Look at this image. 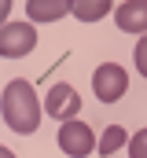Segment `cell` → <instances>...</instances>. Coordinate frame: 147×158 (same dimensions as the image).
I'll list each match as a JSON object with an SVG mask.
<instances>
[{"instance_id": "30bf717a", "label": "cell", "mask_w": 147, "mask_h": 158, "mask_svg": "<svg viewBox=\"0 0 147 158\" xmlns=\"http://www.w3.org/2000/svg\"><path fill=\"white\" fill-rule=\"evenodd\" d=\"M125 147H129V158H147V129L132 132V140H129Z\"/></svg>"}, {"instance_id": "ba28073f", "label": "cell", "mask_w": 147, "mask_h": 158, "mask_svg": "<svg viewBox=\"0 0 147 158\" xmlns=\"http://www.w3.org/2000/svg\"><path fill=\"white\" fill-rule=\"evenodd\" d=\"M110 0H70V11L77 22H99V19H107L110 15Z\"/></svg>"}, {"instance_id": "5b68a950", "label": "cell", "mask_w": 147, "mask_h": 158, "mask_svg": "<svg viewBox=\"0 0 147 158\" xmlns=\"http://www.w3.org/2000/svg\"><path fill=\"white\" fill-rule=\"evenodd\" d=\"M77 110H81V96H77L74 85H52L48 88V96H44V114L48 118L70 121V118H77Z\"/></svg>"}, {"instance_id": "7a4b0ae2", "label": "cell", "mask_w": 147, "mask_h": 158, "mask_svg": "<svg viewBox=\"0 0 147 158\" xmlns=\"http://www.w3.org/2000/svg\"><path fill=\"white\" fill-rule=\"evenodd\" d=\"M55 140H59V151H63V155H70V158H85V155H92V151L99 147L96 132H92L85 121H77V118L63 121Z\"/></svg>"}, {"instance_id": "9c48e42d", "label": "cell", "mask_w": 147, "mask_h": 158, "mask_svg": "<svg viewBox=\"0 0 147 158\" xmlns=\"http://www.w3.org/2000/svg\"><path fill=\"white\" fill-rule=\"evenodd\" d=\"M125 143H129V132H125L121 125H107L103 136H99V147H96V151L107 158V155H114V151H121Z\"/></svg>"}, {"instance_id": "4fadbf2b", "label": "cell", "mask_w": 147, "mask_h": 158, "mask_svg": "<svg viewBox=\"0 0 147 158\" xmlns=\"http://www.w3.org/2000/svg\"><path fill=\"white\" fill-rule=\"evenodd\" d=\"M0 158H15V155H11V151H7V147H4V143H0Z\"/></svg>"}, {"instance_id": "52a82bcc", "label": "cell", "mask_w": 147, "mask_h": 158, "mask_svg": "<svg viewBox=\"0 0 147 158\" xmlns=\"http://www.w3.org/2000/svg\"><path fill=\"white\" fill-rule=\"evenodd\" d=\"M26 15L30 22H59L70 15V0H26Z\"/></svg>"}, {"instance_id": "3957f363", "label": "cell", "mask_w": 147, "mask_h": 158, "mask_svg": "<svg viewBox=\"0 0 147 158\" xmlns=\"http://www.w3.org/2000/svg\"><path fill=\"white\" fill-rule=\"evenodd\" d=\"M37 48L33 22H4L0 26V55L4 59H22Z\"/></svg>"}, {"instance_id": "277c9868", "label": "cell", "mask_w": 147, "mask_h": 158, "mask_svg": "<svg viewBox=\"0 0 147 158\" xmlns=\"http://www.w3.org/2000/svg\"><path fill=\"white\" fill-rule=\"evenodd\" d=\"M125 88H129V74H125V66H118V63H103V66H96V74H92V92H96L99 103H118V99L125 96Z\"/></svg>"}, {"instance_id": "6da1fadb", "label": "cell", "mask_w": 147, "mask_h": 158, "mask_svg": "<svg viewBox=\"0 0 147 158\" xmlns=\"http://www.w3.org/2000/svg\"><path fill=\"white\" fill-rule=\"evenodd\" d=\"M0 110H4L7 129L19 132V136H30V132L40 129V99H37L33 85H30L26 77H15L7 88H4Z\"/></svg>"}, {"instance_id": "7c38bea8", "label": "cell", "mask_w": 147, "mask_h": 158, "mask_svg": "<svg viewBox=\"0 0 147 158\" xmlns=\"http://www.w3.org/2000/svg\"><path fill=\"white\" fill-rule=\"evenodd\" d=\"M7 15H11V0H0V26L7 22Z\"/></svg>"}, {"instance_id": "8992f818", "label": "cell", "mask_w": 147, "mask_h": 158, "mask_svg": "<svg viewBox=\"0 0 147 158\" xmlns=\"http://www.w3.org/2000/svg\"><path fill=\"white\" fill-rule=\"evenodd\" d=\"M114 22L121 33H147V0H125L114 11Z\"/></svg>"}, {"instance_id": "8fae6325", "label": "cell", "mask_w": 147, "mask_h": 158, "mask_svg": "<svg viewBox=\"0 0 147 158\" xmlns=\"http://www.w3.org/2000/svg\"><path fill=\"white\" fill-rule=\"evenodd\" d=\"M132 63H136V74H140V77H147V33L140 37V44H136V55H132Z\"/></svg>"}]
</instances>
